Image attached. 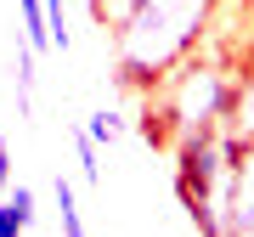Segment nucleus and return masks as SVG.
I'll use <instances>...</instances> for the list:
<instances>
[{"mask_svg": "<svg viewBox=\"0 0 254 237\" xmlns=\"http://www.w3.org/2000/svg\"><path fill=\"white\" fill-rule=\"evenodd\" d=\"M220 0H141L113 28V73L136 91H153L164 73H175L209 34Z\"/></svg>", "mask_w": 254, "mask_h": 237, "instance_id": "f257e3e1", "label": "nucleus"}, {"mask_svg": "<svg viewBox=\"0 0 254 237\" xmlns=\"http://www.w3.org/2000/svg\"><path fill=\"white\" fill-rule=\"evenodd\" d=\"M17 108L23 113L34 108V51L28 46H17Z\"/></svg>", "mask_w": 254, "mask_h": 237, "instance_id": "0eeeda50", "label": "nucleus"}, {"mask_svg": "<svg viewBox=\"0 0 254 237\" xmlns=\"http://www.w3.org/2000/svg\"><path fill=\"white\" fill-rule=\"evenodd\" d=\"M46 6V34H51V51H68L73 46V34H68V6L63 0H40Z\"/></svg>", "mask_w": 254, "mask_h": 237, "instance_id": "423d86ee", "label": "nucleus"}, {"mask_svg": "<svg viewBox=\"0 0 254 237\" xmlns=\"http://www.w3.org/2000/svg\"><path fill=\"white\" fill-rule=\"evenodd\" d=\"M136 6H141V0H96V17L108 23V28H119L130 11H136Z\"/></svg>", "mask_w": 254, "mask_h": 237, "instance_id": "6e6552de", "label": "nucleus"}, {"mask_svg": "<svg viewBox=\"0 0 254 237\" xmlns=\"http://www.w3.org/2000/svg\"><path fill=\"white\" fill-rule=\"evenodd\" d=\"M0 192H11V147H6V136H0Z\"/></svg>", "mask_w": 254, "mask_h": 237, "instance_id": "9b49d317", "label": "nucleus"}, {"mask_svg": "<svg viewBox=\"0 0 254 237\" xmlns=\"http://www.w3.org/2000/svg\"><path fill=\"white\" fill-rule=\"evenodd\" d=\"M85 136H91L96 147H113L119 136H125V113L119 108H96L91 118H85Z\"/></svg>", "mask_w": 254, "mask_h": 237, "instance_id": "20e7f679", "label": "nucleus"}, {"mask_svg": "<svg viewBox=\"0 0 254 237\" xmlns=\"http://www.w3.org/2000/svg\"><path fill=\"white\" fill-rule=\"evenodd\" d=\"M23 232H28V226L17 220V209H11L6 198H0V237H23Z\"/></svg>", "mask_w": 254, "mask_h": 237, "instance_id": "9d476101", "label": "nucleus"}, {"mask_svg": "<svg viewBox=\"0 0 254 237\" xmlns=\"http://www.w3.org/2000/svg\"><path fill=\"white\" fill-rule=\"evenodd\" d=\"M237 237H254V226H249V232H237Z\"/></svg>", "mask_w": 254, "mask_h": 237, "instance_id": "f8f14e48", "label": "nucleus"}, {"mask_svg": "<svg viewBox=\"0 0 254 237\" xmlns=\"http://www.w3.org/2000/svg\"><path fill=\"white\" fill-rule=\"evenodd\" d=\"M73 164H79V181H91V186L102 181V147L85 136V124L73 130Z\"/></svg>", "mask_w": 254, "mask_h": 237, "instance_id": "39448f33", "label": "nucleus"}, {"mask_svg": "<svg viewBox=\"0 0 254 237\" xmlns=\"http://www.w3.org/2000/svg\"><path fill=\"white\" fill-rule=\"evenodd\" d=\"M51 192H57V226H63V237H85V220H79V198H73V175H63V170H57Z\"/></svg>", "mask_w": 254, "mask_h": 237, "instance_id": "7ed1b4c3", "label": "nucleus"}, {"mask_svg": "<svg viewBox=\"0 0 254 237\" xmlns=\"http://www.w3.org/2000/svg\"><path fill=\"white\" fill-rule=\"evenodd\" d=\"M6 203H11V209H17V220H23V226H34V215H40V209H34V192H28L23 181H17V186L6 192Z\"/></svg>", "mask_w": 254, "mask_h": 237, "instance_id": "1a4fd4ad", "label": "nucleus"}, {"mask_svg": "<svg viewBox=\"0 0 254 237\" xmlns=\"http://www.w3.org/2000/svg\"><path fill=\"white\" fill-rule=\"evenodd\" d=\"M237 113V79L226 62L215 57H187L175 73L147 91V113H141V136L147 141H187L198 130H215Z\"/></svg>", "mask_w": 254, "mask_h": 237, "instance_id": "f03ea898", "label": "nucleus"}]
</instances>
